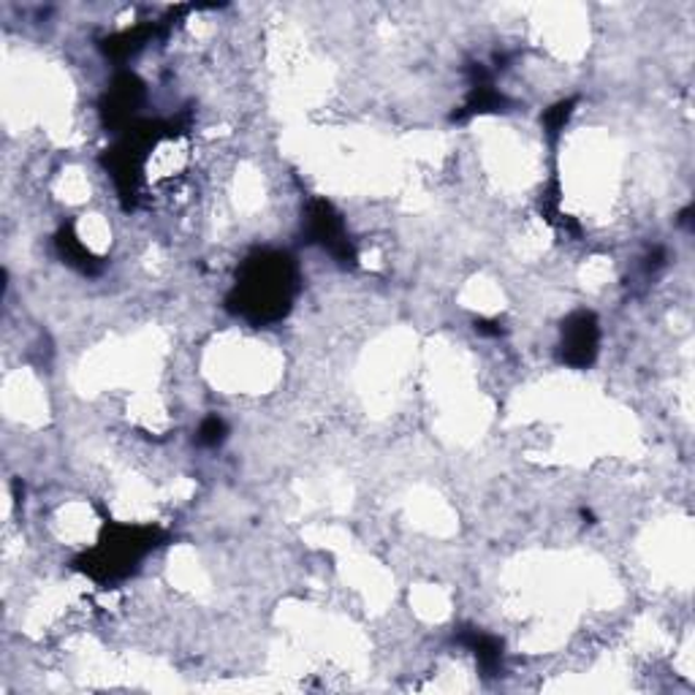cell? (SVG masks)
<instances>
[{"label": "cell", "instance_id": "obj_1", "mask_svg": "<svg viewBox=\"0 0 695 695\" xmlns=\"http://www.w3.org/2000/svg\"><path fill=\"white\" fill-rule=\"evenodd\" d=\"M293 269L286 255L261 253L244 264L242 282L237 286V309L255 320L280 318L291 302Z\"/></svg>", "mask_w": 695, "mask_h": 695}, {"label": "cell", "instance_id": "obj_2", "mask_svg": "<svg viewBox=\"0 0 695 695\" xmlns=\"http://www.w3.org/2000/svg\"><path fill=\"white\" fill-rule=\"evenodd\" d=\"M565 358L576 367H584L595 358L597 348V324L590 313H579L565 326Z\"/></svg>", "mask_w": 695, "mask_h": 695}, {"label": "cell", "instance_id": "obj_3", "mask_svg": "<svg viewBox=\"0 0 695 695\" xmlns=\"http://www.w3.org/2000/svg\"><path fill=\"white\" fill-rule=\"evenodd\" d=\"M223 434H226V424H223L217 416L206 418L199 429V440L204 445H217L223 440Z\"/></svg>", "mask_w": 695, "mask_h": 695}]
</instances>
